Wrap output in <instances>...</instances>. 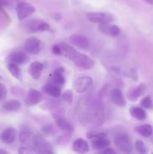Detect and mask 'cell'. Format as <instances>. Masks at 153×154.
<instances>
[{
    "mask_svg": "<svg viewBox=\"0 0 153 154\" xmlns=\"http://www.w3.org/2000/svg\"><path fill=\"white\" fill-rule=\"evenodd\" d=\"M44 70V65L40 62H33L28 67V73L33 79H38Z\"/></svg>",
    "mask_w": 153,
    "mask_h": 154,
    "instance_id": "cell-15",
    "label": "cell"
},
{
    "mask_svg": "<svg viewBox=\"0 0 153 154\" xmlns=\"http://www.w3.org/2000/svg\"><path fill=\"white\" fill-rule=\"evenodd\" d=\"M62 99L67 103H71L73 101V92L70 90H67L62 93Z\"/></svg>",
    "mask_w": 153,
    "mask_h": 154,
    "instance_id": "cell-29",
    "label": "cell"
},
{
    "mask_svg": "<svg viewBox=\"0 0 153 154\" xmlns=\"http://www.w3.org/2000/svg\"><path fill=\"white\" fill-rule=\"evenodd\" d=\"M33 147L36 153H52V150L50 144L46 141L42 135H38L33 139Z\"/></svg>",
    "mask_w": 153,
    "mask_h": 154,
    "instance_id": "cell-4",
    "label": "cell"
},
{
    "mask_svg": "<svg viewBox=\"0 0 153 154\" xmlns=\"http://www.w3.org/2000/svg\"><path fill=\"white\" fill-rule=\"evenodd\" d=\"M3 109L7 111H17L20 109L21 103L16 99L7 101L2 105Z\"/></svg>",
    "mask_w": 153,
    "mask_h": 154,
    "instance_id": "cell-23",
    "label": "cell"
},
{
    "mask_svg": "<svg viewBox=\"0 0 153 154\" xmlns=\"http://www.w3.org/2000/svg\"><path fill=\"white\" fill-rule=\"evenodd\" d=\"M61 46V56L73 62L76 66L82 69L89 70L94 66V62L92 59L87 55L79 53L72 46L67 43L60 44Z\"/></svg>",
    "mask_w": 153,
    "mask_h": 154,
    "instance_id": "cell-1",
    "label": "cell"
},
{
    "mask_svg": "<svg viewBox=\"0 0 153 154\" xmlns=\"http://www.w3.org/2000/svg\"><path fill=\"white\" fill-rule=\"evenodd\" d=\"M7 96V89L3 84L0 83V102L4 101Z\"/></svg>",
    "mask_w": 153,
    "mask_h": 154,
    "instance_id": "cell-30",
    "label": "cell"
},
{
    "mask_svg": "<svg viewBox=\"0 0 153 154\" xmlns=\"http://www.w3.org/2000/svg\"><path fill=\"white\" fill-rule=\"evenodd\" d=\"M63 72H64V69L62 68H58L54 72L52 75L51 76L50 82H52L53 84L58 85L59 87H62L64 84V77L63 76Z\"/></svg>",
    "mask_w": 153,
    "mask_h": 154,
    "instance_id": "cell-20",
    "label": "cell"
},
{
    "mask_svg": "<svg viewBox=\"0 0 153 154\" xmlns=\"http://www.w3.org/2000/svg\"><path fill=\"white\" fill-rule=\"evenodd\" d=\"M52 53L56 55L61 56V47H60V45H53L52 48Z\"/></svg>",
    "mask_w": 153,
    "mask_h": 154,
    "instance_id": "cell-32",
    "label": "cell"
},
{
    "mask_svg": "<svg viewBox=\"0 0 153 154\" xmlns=\"http://www.w3.org/2000/svg\"><path fill=\"white\" fill-rule=\"evenodd\" d=\"M69 42L73 46L83 51H88L90 47L89 40L83 35L73 34L69 37Z\"/></svg>",
    "mask_w": 153,
    "mask_h": 154,
    "instance_id": "cell-5",
    "label": "cell"
},
{
    "mask_svg": "<svg viewBox=\"0 0 153 154\" xmlns=\"http://www.w3.org/2000/svg\"><path fill=\"white\" fill-rule=\"evenodd\" d=\"M140 105L146 109H152L153 108V101L150 96H146L141 100Z\"/></svg>",
    "mask_w": 153,
    "mask_h": 154,
    "instance_id": "cell-27",
    "label": "cell"
},
{
    "mask_svg": "<svg viewBox=\"0 0 153 154\" xmlns=\"http://www.w3.org/2000/svg\"><path fill=\"white\" fill-rule=\"evenodd\" d=\"M135 149H136V151L140 153H146L147 152L146 147L145 146V144L142 143V141H141L140 140H137L136 141L134 144Z\"/></svg>",
    "mask_w": 153,
    "mask_h": 154,
    "instance_id": "cell-28",
    "label": "cell"
},
{
    "mask_svg": "<svg viewBox=\"0 0 153 154\" xmlns=\"http://www.w3.org/2000/svg\"><path fill=\"white\" fill-rule=\"evenodd\" d=\"M92 78L88 76H82L76 78L74 82V89L77 93H83L92 86Z\"/></svg>",
    "mask_w": 153,
    "mask_h": 154,
    "instance_id": "cell-8",
    "label": "cell"
},
{
    "mask_svg": "<svg viewBox=\"0 0 153 154\" xmlns=\"http://www.w3.org/2000/svg\"><path fill=\"white\" fill-rule=\"evenodd\" d=\"M111 99L115 105L118 107H123L125 105V99L122 92L119 89H114L111 93Z\"/></svg>",
    "mask_w": 153,
    "mask_h": 154,
    "instance_id": "cell-18",
    "label": "cell"
},
{
    "mask_svg": "<svg viewBox=\"0 0 153 154\" xmlns=\"http://www.w3.org/2000/svg\"><path fill=\"white\" fill-rule=\"evenodd\" d=\"M88 20L96 23H106L114 20L113 16L105 12H88L86 14Z\"/></svg>",
    "mask_w": 153,
    "mask_h": 154,
    "instance_id": "cell-3",
    "label": "cell"
},
{
    "mask_svg": "<svg viewBox=\"0 0 153 154\" xmlns=\"http://www.w3.org/2000/svg\"><path fill=\"white\" fill-rule=\"evenodd\" d=\"M146 2H148V4L153 5V0H146Z\"/></svg>",
    "mask_w": 153,
    "mask_h": 154,
    "instance_id": "cell-34",
    "label": "cell"
},
{
    "mask_svg": "<svg viewBox=\"0 0 153 154\" xmlns=\"http://www.w3.org/2000/svg\"><path fill=\"white\" fill-rule=\"evenodd\" d=\"M16 138V130L13 127H8L4 129L0 135V139L6 144H13Z\"/></svg>",
    "mask_w": 153,
    "mask_h": 154,
    "instance_id": "cell-12",
    "label": "cell"
},
{
    "mask_svg": "<svg viewBox=\"0 0 153 154\" xmlns=\"http://www.w3.org/2000/svg\"><path fill=\"white\" fill-rule=\"evenodd\" d=\"M26 28L28 32H36L48 31L50 29V26L48 23L39 20H31L26 24Z\"/></svg>",
    "mask_w": 153,
    "mask_h": 154,
    "instance_id": "cell-7",
    "label": "cell"
},
{
    "mask_svg": "<svg viewBox=\"0 0 153 154\" xmlns=\"http://www.w3.org/2000/svg\"><path fill=\"white\" fill-rule=\"evenodd\" d=\"M53 117L56 124L61 130L64 131L65 132H68V133L73 132L74 129V126L64 117H62L60 115H56V114H54Z\"/></svg>",
    "mask_w": 153,
    "mask_h": 154,
    "instance_id": "cell-13",
    "label": "cell"
},
{
    "mask_svg": "<svg viewBox=\"0 0 153 154\" xmlns=\"http://www.w3.org/2000/svg\"><path fill=\"white\" fill-rule=\"evenodd\" d=\"M114 144L116 147L122 153H130L133 149L131 140L124 134H120L117 135L114 139Z\"/></svg>",
    "mask_w": 153,
    "mask_h": 154,
    "instance_id": "cell-2",
    "label": "cell"
},
{
    "mask_svg": "<svg viewBox=\"0 0 153 154\" xmlns=\"http://www.w3.org/2000/svg\"><path fill=\"white\" fill-rule=\"evenodd\" d=\"M110 144V141L106 138V136H105V135L92 138V145L93 148L95 149V150H101L106 147H109Z\"/></svg>",
    "mask_w": 153,
    "mask_h": 154,
    "instance_id": "cell-17",
    "label": "cell"
},
{
    "mask_svg": "<svg viewBox=\"0 0 153 154\" xmlns=\"http://www.w3.org/2000/svg\"><path fill=\"white\" fill-rule=\"evenodd\" d=\"M146 90V87L144 84H140L136 87L131 89L128 94V98L130 101L134 102L140 96H142Z\"/></svg>",
    "mask_w": 153,
    "mask_h": 154,
    "instance_id": "cell-21",
    "label": "cell"
},
{
    "mask_svg": "<svg viewBox=\"0 0 153 154\" xmlns=\"http://www.w3.org/2000/svg\"><path fill=\"white\" fill-rule=\"evenodd\" d=\"M42 94L38 90H34V89H30L28 92L26 98L25 100V104L26 106L31 107L34 105H37L38 103L41 101Z\"/></svg>",
    "mask_w": 153,
    "mask_h": 154,
    "instance_id": "cell-11",
    "label": "cell"
},
{
    "mask_svg": "<svg viewBox=\"0 0 153 154\" xmlns=\"http://www.w3.org/2000/svg\"><path fill=\"white\" fill-rule=\"evenodd\" d=\"M74 151L79 153H86L89 150V145L88 142L82 138H78L75 140L72 145Z\"/></svg>",
    "mask_w": 153,
    "mask_h": 154,
    "instance_id": "cell-16",
    "label": "cell"
},
{
    "mask_svg": "<svg viewBox=\"0 0 153 154\" xmlns=\"http://www.w3.org/2000/svg\"><path fill=\"white\" fill-rule=\"evenodd\" d=\"M35 150L34 147H20L19 150V153H34Z\"/></svg>",
    "mask_w": 153,
    "mask_h": 154,
    "instance_id": "cell-31",
    "label": "cell"
},
{
    "mask_svg": "<svg viewBox=\"0 0 153 154\" xmlns=\"http://www.w3.org/2000/svg\"><path fill=\"white\" fill-rule=\"evenodd\" d=\"M4 153H7V152L0 149V154H4Z\"/></svg>",
    "mask_w": 153,
    "mask_h": 154,
    "instance_id": "cell-35",
    "label": "cell"
},
{
    "mask_svg": "<svg viewBox=\"0 0 153 154\" xmlns=\"http://www.w3.org/2000/svg\"><path fill=\"white\" fill-rule=\"evenodd\" d=\"M9 60H10V62L16 63L17 65L25 64L28 61V58L26 54L23 52H21V51L12 53L9 56Z\"/></svg>",
    "mask_w": 153,
    "mask_h": 154,
    "instance_id": "cell-19",
    "label": "cell"
},
{
    "mask_svg": "<svg viewBox=\"0 0 153 154\" xmlns=\"http://www.w3.org/2000/svg\"><path fill=\"white\" fill-rule=\"evenodd\" d=\"M8 70L9 71L10 74H11L12 76L14 77L16 79H21V72L19 66L17 64L14 63H12L10 62V63H8L7 66Z\"/></svg>",
    "mask_w": 153,
    "mask_h": 154,
    "instance_id": "cell-25",
    "label": "cell"
},
{
    "mask_svg": "<svg viewBox=\"0 0 153 154\" xmlns=\"http://www.w3.org/2000/svg\"><path fill=\"white\" fill-rule=\"evenodd\" d=\"M100 153H104V154H112L116 153V151L114 150H112V148H110V147H106V148L103 149L100 151Z\"/></svg>",
    "mask_w": 153,
    "mask_h": 154,
    "instance_id": "cell-33",
    "label": "cell"
},
{
    "mask_svg": "<svg viewBox=\"0 0 153 154\" xmlns=\"http://www.w3.org/2000/svg\"><path fill=\"white\" fill-rule=\"evenodd\" d=\"M42 90L44 93H47L48 95L54 98H58L62 95L61 87L50 81L44 86Z\"/></svg>",
    "mask_w": 153,
    "mask_h": 154,
    "instance_id": "cell-14",
    "label": "cell"
},
{
    "mask_svg": "<svg viewBox=\"0 0 153 154\" xmlns=\"http://www.w3.org/2000/svg\"><path fill=\"white\" fill-rule=\"evenodd\" d=\"M136 132L144 138H148L152 135L153 129L150 125L144 124L137 126L136 128Z\"/></svg>",
    "mask_w": 153,
    "mask_h": 154,
    "instance_id": "cell-24",
    "label": "cell"
},
{
    "mask_svg": "<svg viewBox=\"0 0 153 154\" xmlns=\"http://www.w3.org/2000/svg\"><path fill=\"white\" fill-rule=\"evenodd\" d=\"M98 30L104 35L111 36V37H116L119 35L120 32H121L118 26L112 25L110 23H99Z\"/></svg>",
    "mask_w": 153,
    "mask_h": 154,
    "instance_id": "cell-9",
    "label": "cell"
},
{
    "mask_svg": "<svg viewBox=\"0 0 153 154\" xmlns=\"http://www.w3.org/2000/svg\"><path fill=\"white\" fill-rule=\"evenodd\" d=\"M32 134V132L27 128H23L20 131V133L19 135V140L21 143H26L31 139Z\"/></svg>",
    "mask_w": 153,
    "mask_h": 154,
    "instance_id": "cell-26",
    "label": "cell"
},
{
    "mask_svg": "<svg viewBox=\"0 0 153 154\" xmlns=\"http://www.w3.org/2000/svg\"><path fill=\"white\" fill-rule=\"evenodd\" d=\"M35 11V8L31 4L27 2H20L16 5V13L18 19L22 20L32 14Z\"/></svg>",
    "mask_w": 153,
    "mask_h": 154,
    "instance_id": "cell-6",
    "label": "cell"
},
{
    "mask_svg": "<svg viewBox=\"0 0 153 154\" xmlns=\"http://www.w3.org/2000/svg\"><path fill=\"white\" fill-rule=\"evenodd\" d=\"M24 48L28 54H38L40 51V41L35 37L29 38L25 42Z\"/></svg>",
    "mask_w": 153,
    "mask_h": 154,
    "instance_id": "cell-10",
    "label": "cell"
},
{
    "mask_svg": "<svg viewBox=\"0 0 153 154\" xmlns=\"http://www.w3.org/2000/svg\"><path fill=\"white\" fill-rule=\"evenodd\" d=\"M130 114L138 120H144L146 118V113L142 109V108L140 107H132L129 110Z\"/></svg>",
    "mask_w": 153,
    "mask_h": 154,
    "instance_id": "cell-22",
    "label": "cell"
}]
</instances>
